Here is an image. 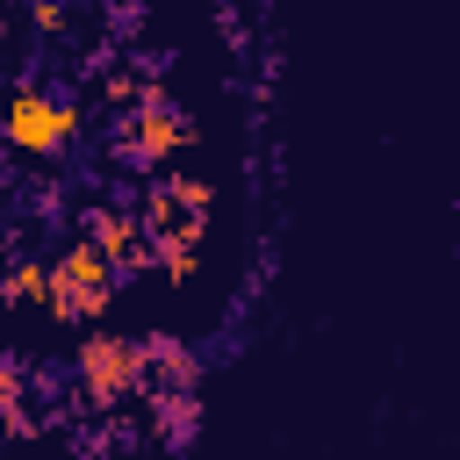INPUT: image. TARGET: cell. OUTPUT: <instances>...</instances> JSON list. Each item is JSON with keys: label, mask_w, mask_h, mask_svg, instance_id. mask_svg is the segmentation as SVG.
<instances>
[{"label": "cell", "mask_w": 460, "mask_h": 460, "mask_svg": "<svg viewBox=\"0 0 460 460\" xmlns=\"http://www.w3.org/2000/svg\"><path fill=\"white\" fill-rule=\"evenodd\" d=\"M72 367H79L86 402H101V410H115V402H137V395H144V338L93 331L86 345H72Z\"/></svg>", "instance_id": "obj_1"}, {"label": "cell", "mask_w": 460, "mask_h": 460, "mask_svg": "<svg viewBox=\"0 0 460 460\" xmlns=\"http://www.w3.org/2000/svg\"><path fill=\"white\" fill-rule=\"evenodd\" d=\"M108 295H122V280H115V259L86 237V244H65L58 259H50V309L65 316V323H79V316H93V309H108Z\"/></svg>", "instance_id": "obj_2"}, {"label": "cell", "mask_w": 460, "mask_h": 460, "mask_svg": "<svg viewBox=\"0 0 460 460\" xmlns=\"http://www.w3.org/2000/svg\"><path fill=\"white\" fill-rule=\"evenodd\" d=\"M72 93H36V86H22V93H7V108H0V137L22 151V158H50V151H65L72 144Z\"/></svg>", "instance_id": "obj_3"}, {"label": "cell", "mask_w": 460, "mask_h": 460, "mask_svg": "<svg viewBox=\"0 0 460 460\" xmlns=\"http://www.w3.org/2000/svg\"><path fill=\"white\" fill-rule=\"evenodd\" d=\"M144 402H151V438L165 453H194V438H201V395L194 388H165V395H144Z\"/></svg>", "instance_id": "obj_4"}, {"label": "cell", "mask_w": 460, "mask_h": 460, "mask_svg": "<svg viewBox=\"0 0 460 460\" xmlns=\"http://www.w3.org/2000/svg\"><path fill=\"white\" fill-rule=\"evenodd\" d=\"M453 216H460V194H453Z\"/></svg>", "instance_id": "obj_5"}, {"label": "cell", "mask_w": 460, "mask_h": 460, "mask_svg": "<svg viewBox=\"0 0 460 460\" xmlns=\"http://www.w3.org/2000/svg\"><path fill=\"white\" fill-rule=\"evenodd\" d=\"M453 266H460V244H453Z\"/></svg>", "instance_id": "obj_6"}]
</instances>
